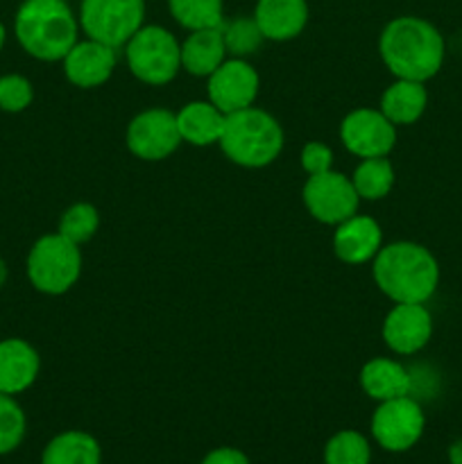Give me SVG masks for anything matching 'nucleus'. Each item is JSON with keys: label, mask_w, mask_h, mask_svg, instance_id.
Returning a JSON list of instances; mask_svg holds the SVG:
<instances>
[{"label": "nucleus", "mask_w": 462, "mask_h": 464, "mask_svg": "<svg viewBox=\"0 0 462 464\" xmlns=\"http://www.w3.org/2000/svg\"><path fill=\"white\" fill-rule=\"evenodd\" d=\"M380 59L397 80L428 82L444 63V39L433 23L417 16H399L383 27Z\"/></svg>", "instance_id": "1"}, {"label": "nucleus", "mask_w": 462, "mask_h": 464, "mask_svg": "<svg viewBox=\"0 0 462 464\" xmlns=\"http://www.w3.org/2000/svg\"><path fill=\"white\" fill-rule=\"evenodd\" d=\"M376 285L394 304H426L439 284V266L433 254L419 243L399 240L385 245L371 267Z\"/></svg>", "instance_id": "2"}, {"label": "nucleus", "mask_w": 462, "mask_h": 464, "mask_svg": "<svg viewBox=\"0 0 462 464\" xmlns=\"http://www.w3.org/2000/svg\"><path fill=\"white\" fill-rule=\"evenodd\" d=\"M80 21L63 0H25L14 21L18 44L41 62H59L77 44Z\"/></svg>", "instance_id": "3"}, {"label": "nucleus", "mask_w": 462, "mask_h": 464, "mask_svg": "<svg viewBox=\"0 0 462 464\" xmlns=\"http://www.w3.org/2000/svg\"><path fill=\"white\" fill-rule=\"evenodd\" d=\"M284 127L272 113L247 107L226 113L220 148L226 159L243 168H265L284 150Z\"/></svg>", "instance_id": "4"}, {"label": "nucleus", "mask_w": 462, "mask_h": 464, "mask_svg": "<svg viewBox=\"0 0 462 464\" xmlns=\"http://www.w3.org/2000/svg\"><path fill=\"white\" fill-rule=\"evenodd\" d=\"M127 66L136 80L163 86L181 71V44L172 32L159 25H143L125 44Z\"/></svg>", "instance_id": "5"}, {"label": "nucleus", "mask_w": 462, "mask_h": 464, "mask_svg": "<svg viewBox=\"0 0 462 464\" xmlns=\"http://www.w3.org/2000/svg\"><path fill=\"white\" fill-rule=\"evenodd\" d=\"M82 275L80 245L62 234H48L32 245L27 254V276L43 295H63Z\"/></svg>", "instance_id": "6"}, {"label": "nucleus", "mask_w": 462, "mask_h": 464, "mask_svg": "<svg viewBox=\"0 0 462 464\" xmlns=\"http://www.w3.org/2000/svg\"><path fill=\"white\" fill-rule=\"evenodd\" d=\"M145 0H82L80 27L89 39L122 48L143 27Z\"/></svg>", "instance_id": "7"}, {"label": "nucleus", "mask_w": 462, "mask_h": 464, "mask_svg": "<svg viewBox=\"0 0 462 464\" xmlns=\"http://www.w3.org/2000/svg\"><path fill=\"white\" fill-rule=\"evenodd\" d=\"M426 429V417L419 403L408 397L380 401L371 415V438L383 451H410L421 440Z\"/></svg>", "instance_id": "8"}, {"label": "nucleus", "mask_w": 462, "mask_h": 464, "mask_svg": "<svg viewBox=\"0 0 462 464\" xmlns=\"http://www.w3.org/2000/svg\"><path fill=\"white\" fill-rule=\"evenodd\" d=\"M302 195L308 213L324 225H340L347 218L356 216L361 204L351 177L333 170L308 177Z\"/></svg>", "instance_id": "9"}, {"label": "nucleus", "mask_w": 462, "mask_h": 464, "mask_svg": "<svg viewBox=\"0 0 462 464\" xmlns=\"http://www.w3.org/2000/svg\"><path fill=\"white\" fill-rule=\"evenodd\" d=\"M181 140L177 127V113L168 109H148L131 118L127 127V148L134 157L143 161H161L168 159Z\"/></svg>", "instance_id": "10"}, {"label": "nucleus", "mask_w": 462, "mask_h": 464, "mask_svg": "<svg viewBox=\"0 0 462 464\" xmlns=\"http://www.w3.org/2000/svg\"><path fill=\"white\" fill-rule=\"evenodd\" d=\"M340 139L344 148L361 159L388 157L397 145V125L376 109H356L340 122Z\"/></svg>", "instance_id": "11"}, {"label": "nucleus", "mask_w": 462, "mask_h": 464, "mask_svg": "<svg viewBox=\"0 0 462 464\" xmlns=\"http://www.w3.org/2000/svg\"><path fill=\"white\" fill-rule=\"evenodd\" d=\"M258 86L261 80L256 68L245 59L231 57L208 75L207 93L222 113H234L252 107L258 95Z\"/></svg>", "instance_id": "12"}, {"label": "nucleus", "mask_w": 462, "mask_h": 464, "mask_svg": "<svg viewBox=\"0 0 462 464\" xmlns=\"http://www.w3.org/2000/svg\"><path fill=\"white\" fill-rule=\"evenodd\" d=\"M433 317L424 304H394L383 322V340L394 353L412 356L428 344Z\"/></svg>", "instance_id": "13"}, {"label": "nucleus", "mask_w": 462, "mask_h": 464, "mask_svg": "<svg viewBox=\"0 0 462 464\" xmlns=\"http://www.w3.org/2000/svg\"><path fill=\"white\" fill-rule=\"evenodd\" d=\"M62 62L71 84L80 86V89H95L111 77L118 59L116 48L95 39H86L77 41Z\"/></svg>", "instance_id": "14"}, {"label": "nucleus", "mask_w": 462, "mask_h": 464, "mask_svg": "<svg viewBox=\"0 0 462 464\" xmlns=\"http://www.w3.org/2000/svg\"><path fill=\"white\" fill-rule=\"evenodd\" d=\"M380 247H383V231L374 218L356 213L335 225L333 252L347 266H362L367 261H374Z\"/></svg>", "instance_id": "15"}, {"label": "nucleus", "mask_w": 462, "mask_h": 464, "mask_svg": "<svg viewBox=\"0 0 462 464\" xmlns=\"http://www.w3.org/2000/svg\"><path fill=\"white\" fill-rule=\"evenodd\" d=\"M41 361L36 349L21 338L0 343V392L21 394L36 381Z\"/></svg>", "instance_id": "16"}, {"label": "nucleus", "mask_w": 462, "mask_h": 464, "mask_svg": "<svg viewBox=\"0 0 462 464\" xmlns=\"http://www.w3.org/2000/svg\"><path fill=\"white\" fill-rule=\"evenodd\" d=\"M254 21L270 41H290L303 32L308 23L306 0H258Z\"/></svg>", "instance_id": "17"}, {"label": "nucleus", "mask_w": 462, "mask_h": 464, "mask_svg": "<svg viewBox=\"0 0 462 464\" xmlns=\"http://www.w3.org/2000/svg\"><path fill=\"white\" fill-rule=\"evenodd\" d=\"M225 121L226 113H222L211 100L188 102L177 113V127H179L181 140L195 145V148L220 143Z\"/></svg>", "instance_id": "18"}, {"label": "nucleus", "mask_w": 462, "mask_h": 464, "mask_svg": "<svg viewBox=\"0 0 462 464\" xmlns=\"http://www.w3.org/2000/svg\"><path fill=\"white\" fill-rule=\"evenodd\" d=\"M361 385L367 397L380 403L408 397L412 381L401 362L392 361V358H371L361 370Z\"/></svg>", "instance_id": "19"}, {"label": "nucleus", "mask_w": 462, "mask_h": 464, "mask_svg": "<svg viewBox=\"0 0 462 464\" xmlns=\"http://www.w3.org/2000/svg\"><path fill=\"white\" fill-rule=\"evenodd\" d=\"M226 59L225 39L220 27L193 30L181 44V68L190 75L208 77Z\"/></svg>", "instance_id": "20"}, {"label": "nucleus", "mask_w": 462, "mask_h": 464, "mask_svg": "<svg viewBox=\"0 0 462 464\" xmlns=\"http://www.w3.org/2000/svg\"><path fill=\"white\" fill-rule=\"evenodd\" d=\"M428 104V91L424 82L397 80L385 89L380 98V111L392 125H412L421 118Z\"/></svg>", "instance_id": "21"}, {"label": "nucleus", "mask_w": 462, "mask_h": 464, "mask_svg": "<svg viewBox=\"0 0 462 464\" xmlns=\"http://www.w3.org/2000/svg\"><path fill=\"white\" fill-rule=\"evenodd\" d=\"M41 464H102V449L84 430H66L45 444Z\"/></svg>", "instance_id": "22"}, {"label": "nucleus", "mask_w": 462, "mask_h": 464, "mask_svg": "<svg viewBox=\"0 0 462 464\" xmlns=\"http://www.w3.org/2000/svg\"><path fill=\"white\" fill-rule=\"evenodd\" d=\"M351 184L361 199H383L394 186V168L388 157L362 159L351 175Z\"/></svg>", "instance_id": "23"}, {"label": "nucleus", "mask_w": 462, "mask_h": 464, "mask_svg": "<svg viewBox=\"0 0 462 464\" xmlns=\"http://www.w3.org/2000/svg\"><path fill=\"white\" fill-rule=\"evenodd\" d=\"M168 7L172 18L190 32L220 27L225 23L222 0H168Z\"/></svg>", "instance_id": "24"}, {"label": "nucleus", "mask_w": 462, "mask_h": 464, "mask_svg": "<svg viewBox=\"0 0 462 464\" xmlns=\"http://www.w3.org/2000/svg\"><path fill=\"white\" fill-rule=\"evenodd\" d=\"M370 440L358 430H340L326 442L324 464H370Z\"/></svg>", "instance_id": "25"}, {"label": "nucleus", "mask_w": 462, "mask_h": 464, "mask_svg": "<svg viewBox=\"0 0 462 464\" xmlns=\"http://www.w3.org/2000/svg\"><path fill=\"white\" fill-rule=\"evenodd\" d=\"M98 227H100L98 208H95L93 204L77 202L63 211L62 220H59L57 234H62L63 238H68L71 243L84 245L93 238Z\"/></svg>", "instance_id": "26"}, {"label": "nucleus", "mask_w": 462, "mask_h": 464, "mask_svg": "<svg viewBox=\"0 0 462 464\" xmlns=\"http://www.w3.org/2000/svg\"><path fill=\"white\" fill-rule=\"evenodd\" d=\"M222 39H225L226 53L243 59L256 53L265 36L258 30L254 18H234L229 23H222Z\"/></svg>", "instance_id": "27"}, {"label": "nucleus", "mask_w": 462, "mask_h": 464, "mask_svg": "<svg viewBox=\"0 0 462 464\" xmlns=\"http://www.w3.org/2000/svg\"><path fill=\"white\" fill-rule=\"evenodd\" d=\"M25 412L12 394L0 392V456L21 447L25 438Z\"/></svg>", "instance_id": "28"}, {"label": "nucleus", "mask_w": 462, "mask_h": 464, "mask_svg": "<svg viewBox=\"0 0 462 464\" xmlns=\"http://www.w3.org/2000/svg\"><path fill=\"white\" fill-rule=\"evenodd\" d=\"M34 98V91L27 77L5 75L0 77V109L9 113H18L27 109Z\"/></svg>", "instance_id": "29"}, {"label": "nucleus", "mask_w": 462, "mask_h": 464, "mask_svg": "<svg viewBox=\"0 0 462 464\" xmlns=\"http://www.w3.org/2000/svg\"><path fill=\"white\" fill-rule=\"evenodd\" d=\"M302 168L311 175H322V172H329L333 166V152H331L329 145L320 143V140H311V143L303 145L302 150Z\"/></svg>", "instance_id": "30"}, {"label": "nucleus", "mask_w": 462, "mask_h": 464, "mask_svg": "<svg viewBox=\"0 0 462 464\" xmlns=\"http://www.w3.org/2000/svg\"><path fill=\"white\" fill-rule=\"evenodd\" d=\"M199 464H252V462H249V458L245 456L240 449L220 447V449H213V451H208Z\"/></svg>", "instance_id": "31"}, {"label": "nucleus", "mask_w": 462, "mask_h": 464, "mask_svg": "<svg viewBox=\"0 0 462 464\" xmlns=\"http://www.w3.org/2000/svg\"><path fill=\"white\" fill-rule=\"evenodd\" d=\"M448 464H462V438L448 447Z\"/></svg>", "instance_id": "32"}, {"label": "nucleus", "mask_w": 462, "mask_h": 464, "mask_svg": "<svg viewBox=\"0 0 462 464\" xmlns=\"http://www.w3.org/2000/svg\"><path fill=\"white\" fill-rule=\"evenodd\" d=\"M5 36H7L5 34V25L0 23V50H3V45H5Z\"/></svg>", "instance_id": "33"}]
</instances>
